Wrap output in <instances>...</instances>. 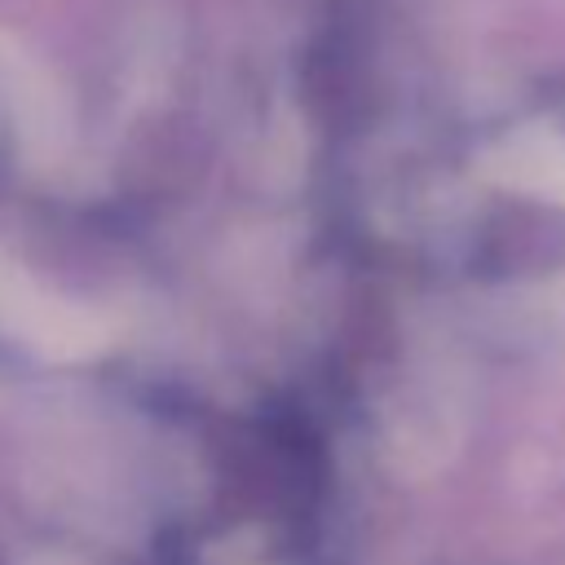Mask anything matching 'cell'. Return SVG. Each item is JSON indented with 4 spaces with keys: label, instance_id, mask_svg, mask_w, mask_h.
<instances>
[{
    "label": "cell",
    "instance_id": "cell-1",
    "mask_svg": "<svg viewBox=\"0 0 565 565\" xmlns=\"http://www.w3.org/2000/svg\"><path fill=\"white\" fill-rule=\"evenodd\" d=\"M0 318L31 344H40L44 353L71 358V353H88L97 344L93 322L75 309H62L57 300H49L44 291H35L22 274L4 269L0 274Z\"/></svg>",
    "mask_w": 565,
    "mask_h": 565
}]
</instances>
